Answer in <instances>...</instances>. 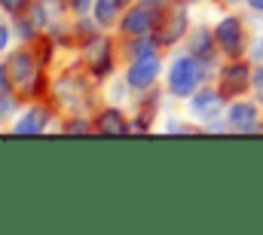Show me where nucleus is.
I'll list each match as a JSON object with an SVG mask.
<instances>
[{
	"instance_id": "nucleus-1",
	"label": "nucleus",
	"mask_w": 263,
	"mask_h": 235,
	"mask_svg": "<svg viewBox=\"0 0 263 235\" xmlns=\"http://www.w3.org/2000/svg\"><path fill=\"white\" fill-rule=\"evenodd\" d=\"M202 80V64L196 58H178L172 67V92L175 95H190Z\"/></svg>"
},
{
	"instance_id": "nucleus-2",
	"label": "nucleus",
	"mask_w": 263,
	"mask_h": 235,
	"mask_svg": "<svg viewBox=\"0 0 263 235\" xmlns=\"http://www.w3.org/2000/svg\"><path fill=\"white\" fill-rule=\"evenodd\" d=\"M159 73V58L156 52H147V55H135L129 67V86L132 89H147Z\"/></svg>"
},
{
	"instance_id": "nucleus-3",
	"label": "nucleus",
	"mask_w": 263,
	"mask_h": 235,
	"mask_svg": "<svg viewBox=\"0 0 263 235\" xmlns=\"http://www.w3.org/2000/svg\"><path fill=\"white\" fill-rule=\"evenodd\" d=\"M193 113H196L199 119H205V122L217 119L223 113V95H220V92H211V89L199 92L196 98H193Z\"/></svg>"
},
{
	"instance_id": "nucleus-4",
	"label": "nucleus",
	"mask_w": 263,
	"mask_h": 235,
	"mask_svg": "<svg viewBox=\"0 0 263 235\" xmlns=\"http://www.w3.org/2000/svg\"><path fill=\"white\" fill-rule=\"evenodd\" d=\"M184 31H187V15L184 9H175L172 15H165L162 25H156V43H175L181 40Z\"/></svg>"
},
{
	"instance_id": "nucleus-5",
	"label": "nucleus",
	"mask_w": 263,
	"mask_h": 235,
	"mask_svg": "<svg viewBox=\"0 0 263 235\" xmlns=\"http://www.w3.org/2000/svg\"><path fill=\"white\" fill-rule=\"evenodd\" d=\"M214 37L220 40V46L227 49V52H242V25H239V18H223L220 25H217V31H214Z\"/></svg>"
},
{
	"instance_id": "nucleus-6",
	"label": "nucleus",
	"mask_w": 263,
	"mask_h": 235,
	"mask_svg": "<svg viewBox=\"0 0 263 235\" xmlns=\"http://www.w3.org/2000/svg\"><path fill=\"white\" fill-rule=\"evenodd\" d=\"M220 83H223V92H230V95L245 92L248 83H251V70H248V64H230V67H223Z\"/></svg>"
},
{
	"instance_id": "nucleus-7",
	"label": "nucleus",
	"mask_w": 263,
	"mask_h": 235,
	"mask_svg": "<svg viewBox=\"0 0 263 235\" xmlns=\"http://www.w3.org/2000/svg\"><path fill=\"white\" fill-rule=\"evenodd\" d=\"M83 55H86V61L92 64V70L98 76L110 70V46H107V40H89L86 49H83Z\"/></svg>"
},
{
	"instance_id": "nucleus-8",
	"label": "nucleus",
	"mask_w": 263,
	"mask_h": 235,
	"mask_svg": "<svg viewBox=\"0 0 263 235\" xmlns=\"http://www.w3.org/2000/svg\"><path fill=\"white\" fill-rule=\"evenodd\" d=\"M153 25H156L153 9H150V6H138V9H132L129 15H126L123 31H126V34H147Z\"/></svg>"
},
{
	"instance_id": "nucleus-9",
	"label": "nucleus",
	"mask_w": 263,
	"mask_h": 235,
	"mask_svg": "<svg viewBox=\"0 0 263 235\" xmlns=\"http://www.w3.org/2000/svg\"><path fill=\"white\" fill-rule=\"evenodd\" d=\"M6 76L12 83H28L34 76V58L28 52H15L12 58L6 61Z\"/></svg>"
},
{
	"instance_id": "nucleus-10",
	"label": "nucleus",
	"mask_w": 263,
	"mask_h": 235,
	"mask_svg": "<svg viewBox=\"0 0 263 235\" xmlns=\"http://www.w3.org/2000/svg\"><path fill=\"white\" fill-rule=\"evenodd\" d=\"M62 0H37L34 3V15H31V22L37 25V28H43V25H52V22H59L62 18Z\"/></svg>"
},
{
	"instance_id": "nucleus-11",
	"label": "nucleus",
	"mask_w": 263,
	"mask_h": 235,
	"mask_svg": "<svg viewBox=\"0 0 263 235\" xmlns=\"http://www.w3.org/2000/svg\"><path fill=\"white\" fill-rule=\"evenodd\" d=\"M230 122L239 131H254L257 128V110H254V104H236V107H230Z\"/></svg>"
},
{
	"instance_id": "nucleus-12",
	"label": "nucleus",
	"mask_w": 263,
	"mask_h": 235,
	"mask_svg": "<svg viewBox=\"0 0 263 235\" xmlns=\"http://www.w3.org/2000/svg\"><path fill=\"white\" fill-rule=\"evenodd\" d=\"M95 128H98L101 134H126V131H129V122L120 116L117 110H104V113L98 116V122H95Z\"/></svg>"
},
{
	"instance_id": "nucleus-13",
	"label": "nucleus",
	"mask_w": 263,
	"mask_h": 235,
	"mask_svg": "<svg viewBox=\"0 0 263 235\" xmlns=\"http://www.w3.org/2000/svg\"><path fill=\"white\" fill-rule=\"evenodd\" d=\"M46 119H49V113H46L43 107H37V110H31L25 119L15 122V131H18V134H37V131H43Z\"/></svg>"
},
{
	"instance_id": "nucleus-14",
	"label": "nucleus",
	"mask_w": 263,
	"mask_h": 235,
	"mask_svg": "<svg viewBox=\"0 0 263 235\" xmlns=\"http://www.w3.org/2000/svg\"><path fill=\"white\" fill-rule=\"evenodd\" d=\"M83 83L80 80H73V76H65V80H59V98L65 101V104H77V101H83Z\"/></svg>"
},
{
	"instance_id": "nucleus-15",
	"label": "nucleus",
	"mask_w": 263,
	"mask_h": 235,
	"mask_svg": "<svg viewBox=\"0 0 263 235\" xmlns=\"http://www.w3.org/2000/svg\"><path fill=\"white\" fill-rule=\"evenodd\" d=\"M120 3H123V0H98V3H95V18H98L101 25H110V22L117 18Z\"/></svg>"
},
{
	"instance_id": "nucleus-16",
	"label": "nucleus",
	"mask_w": 263,
	"mask_h": 235,
	"mask_svg": "<svg viewBox=\"0 0 263 235\" xmlns=\"http://www.w3.org/2000/svg\"><path fill=\"white\" fill-rule=\"evenodd\" d=\"M193 52H196V55H208V52H211V34H208L205 28L193 34Z\"/></svg>"
},
{
	"instance_id": "nucleus-17",
	"label": "nucleus",
	"mask_w": 263,
	"mask_h": 235,
	"mask_svg": "<svg viewBox=\"0 0 263 235\" xmlns=\"http://www.w3.org/2000/svg\"><path fill=\"white\" fill-rule=\"evenodd\" d=\"M0 6H3L6 12H22V9L28 6V0H0Z\"/></svg>"
},
{
	"instance_id": "nucleus-18",
	"label": "nucleus",
	"mask_w": 263,
	"mask_h": 235,
	"mask_svg": "<svg viewBox=\"0 0 263 235\" xmlns=\"http://www.w3.org/2000/svg\"><path fill=\"white\" fill-rule=\"evenodd\" d=\"M254 89H257V98L263 101V67L254 73Z\"/></svg>"
},
{
	"instance_id": "nucleus-19",
	"label": "nucleus",
	"mask_w": 263,
	"mask_h": 235,
	"mask_svg": "<svg viewBox=\"0 0 263 235\" xmlns=\"http://www.w3.org/2000/svg\"><path fill=\"white\" fill-rule=\"evenodd\" d=\"M67 131H89V125H86L83 119H77V122H70V125H67Z\"/></svg>"
},
{
	"instance_id": "nucleus-20",
	"label": "nucleus",
	"mask_w": 263,
	"mask_h": 235,
	"mask_svg": "<svg viewBox=\"0 0 263 235\" xmlns=\"http://www.w3.org/2000/svg\"><path fill=\"white\" fill-rule=\"evenodd\" d=\"M73 9H77V12H86V9H89V0H73Z\"/></svg>"
},
{
	"instance_id": "nucleus-21",
	"label": "nucleus",
	"mask_w": 263,
	"mask_h": 235,
	"mask_svg": "<svg viewBox=\"0 0 263 235\" xmlns=\"http://www.w3.org/2000/svg\"><path fill=\"white\" fill-rule=\"evenodd\" d=\"M6 40H9V34H6V28H3V25H0V49H3V46H6Z\"/></svg>"
},
{
	"instance_id": "nucleus-22",
	"label": "nucleus",
	"mask_w": 263,
	"mask_h": 235,
	"mask_svg": "<svg viewBox=\"0 0 263 235\" xmlns=\"http://www.w3.org/2000/svg\"><path fill=\"white\" fill-rule=\"evenodd\" d=\"M254 58L263 61V37H260V43H257V49H254Z\"/></svg>"
},
{
	"instance_id": "nucleus-23",
	"label": "nucleus",
	"mask_w": 263,
	"mask_h": 235,
	"mask_svg": "<svg viewBox=\"0 0 263 235\" xmlns=\"http://www.w3.org/2000/svg\"><path fill=\"white\" fill-rule=\"evenodd\" d=\"M248 3H251L254 9H260V12H263V0H248Z\"/></svg>"
},
{
	"instance_id": "nucleus-24",
	"label": "nucleus",
	"mask_w": 263,
	"mask_h": 235,
	"mask_svg": "<svg viewBox=\"0 0 263 235\" xmlns=\"http://www.w3.org/2000/svg\"><path fill=\"white\" fill-rule=\"evenodd\" d=\"M150 3H165V0H150Z\"/></svg>"
},
{
	"instance_id": "nucleus-25",
	"label": "nucleus",
	"mask_w": 263,
	"mask_h": 235,
	"mask_svg": "<svg viewBox=\"0 0 263 235\" xmlns=\"http://www.w3.org/2000/svg\"><path fill=\"white\" fill-rule=\"evenodd\" d=\"M123 3H129V0H123Z\"/></svg>"
},
{
	"instance_id": "nucleus-26",
	"label": "nucleus",
	"mask_w": 263,
	"mask_h": 235,
	"mask_svg": "<svg viewBox=\"0 0 263 235\" xmlns=\"http://www.w3.org/2000/svg\"><path fill=\"white\" fill-rule=\"evenodd\" d=\"M233 3H236V0H233Z\"/></svg>"
}]
</instances>
